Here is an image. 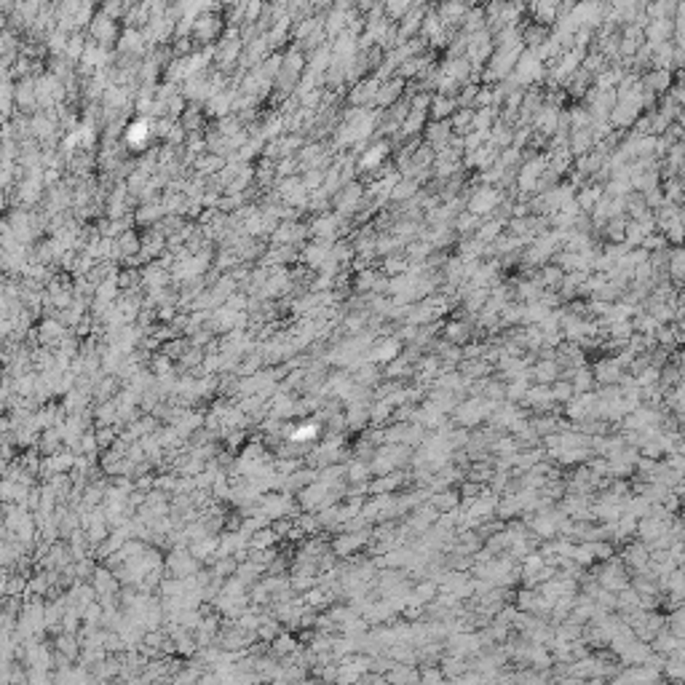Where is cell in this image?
<instances>
[{
	"instance_id": "1",
	"label": "cell",
	"mask_w": 685,
	"mask_h": 685,
	"mask_svg": "<svg viewBox=\"0 0 685 685\" xmlns=\"http://www.w3.org/2000/svg\"><path fill=\"white\" fill-rule=\"evenodd\" d=\"M619 656H621V661L626 664V667H643V664H648V659L653 656V648H648L645 643L635 640L632 645L624 648Z\"/></svg>"
},
{
	"instance_id": "5",
	"label": "cell",
	"mask_w": 685,
	"mask_h": 685,
	"mask_svg": "<svg viewBox=\"0 0 685 685\" xmlns=\"http://www.w3.org/2000/svg\"><path fill=\"white\" fill-rule=\"evenodd\" d=\"M420 683H423V685H442L444 683L442 669H434V667L423 669V674H420Z\"/></svg>"
},
{
	"instance_id": "7",
	"label": "cell",
	"mask_w": 685,
	"mask_h": 685,
	"mask_svg": "<svg viewBox=\"0 0 685 685\" xmlns=\"http://www.w3.org/2000/svg\"><path fill=\"white\" fill-rule=\"evenodd\" d=\"M292 640H287V637H281V640H276V645H273V650L276 653H290L292 650Z\"/></svg>"
},
{
	"instance_id": "6",
	"label": "cell",
	"mask_w": 685,
	"mask_h": 685,
	"mask_svg": "<svg viewBox=\"0 0 685 685\" xmlns=\"http://www.w3.org/2000/svg\"><path fill=\"white\" fill-rule=\"evenodd\" d=\"M672 632H674V637L685 640V610H680V613H674L672 616Z\"/></svg>"
},
{
	"instance_id": "8",
	"label": "cell",
	"mask_w": 685,
	"mask_h": 685,
	"mask_svg": "<svg viewBox=\"0 0 685 685\" xmlns=\"http://www.w3.org/2000/svg\"><path fill=\"white\" fill-rule=\"evenodd\" d=\"M674 685H677V683H674Z\"/></svg>"
},
{
	"instance_id": "2",
	"label": "cell",
	"mask_w": 685,
	"mask_h": 685,
	"mask_svg": "<svg viewBox=\"0 0 685 685\" xmlns=\"http://www.w3.org/2000/svg\"><path fill=\"white\" fill-rule=\"evenodd\" d=\"M439 669H442L444 677H450V680H460L466 672H471V664H466V659H460V656H450V659L444 661Z\"/></svg>"
},
{
	"instance_id": "3",
	"label": "cell",
	"mask_w": 685,
	"mask_h": 685,
	"mask_svg": "<svg viewBox=\"0 0 685 685\" xmlns=\"http://www.w3.org/2000/svg\"><path fill=\"white\" fill-rule=\"evenodd\" d=\"M680 643H683L680 637L664 635V632H659V635H656V643H653V650H656V653H664V656H669V653H672V650L677 645H680Z\"/></svg>"
},
{
	"instance_id": "4",
	"label": "cell",
	"mask_w": 685,
	"mask_h": 685,
	"mask_svg": "<svg viewBox=\"0 0 685 685\" xmlns=\"http://www.w3.org/2000/svg\"><path fill=\"white\" fill-rule=\"evenodd\" d=\"M664 674L677 685H685V661H669L664 664Z\"/></svg>"
}]
</instances>
